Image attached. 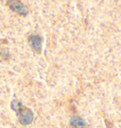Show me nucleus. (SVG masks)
I'll return each instance as SVG.
<instances>
[{
  "mask_svg": "<svg viewBox=\"0 0 121 128\" xmlns=\"http://www.w3.org/2000/svg\"><path fill=\"white\" fill-rule=\"evenodd\" d=\"M15 111H16V115H17V118H18V120H19L22 124L27 125V124H29L32 122L33 113L29 108H25V106H23L22 104H21L20 106L15 109Z\"/></svg>",
  "mask_w": 121,
  "mask_h": 128,
  "instance_id": "obj_1",
  "label": "nucleus"
},
{
  "mask_svg": "<svg viewBox=\"0 0 121 128\" xmlns=\"http://www.w3.org/2000/svg\"><path fill=\"white\" fill-rule=\"evenodd\" d=\"M8 4L13 12H17L19 14L26 15L28 13V8L20 1H9Z\"/></svg>",
  "mask_w": 121,
  "mask_h": 128,
  "instance_id": "obj_2",
  "label": "nucleus"
},
{
  "mask_svg": "<svg viewBox=\"0 0 121 128\" xmlns=\"http://www.w3.org/2000/svg\"><path fill=\"white\" fill-rule=\"evenodd\" d=\"M28 42L32 49L36 52H41L42 50V38L38 35H32L28 38Z\"/></svg>",
  "mask_w": 121,
  "mask_h": 128,
  "instance_id": "obj_3",
  "label": "nucleus"
},
{
  "mask_svg": "<svg viewBox=\"0 0 121 128\" xmlns=\"http://www.w3.org/2000/svg\"><path fill=\"white\" fill-rule=\"evenodd\" d=\"M70 124L74 127H83V126H85V122L80 117H73L70 120Z\"/></svg>",
  "mask_w": 121,
  "mask_h": 128,
  "instance_id": "obj_4",
  "label": "nucleus"
}]
</instances>
